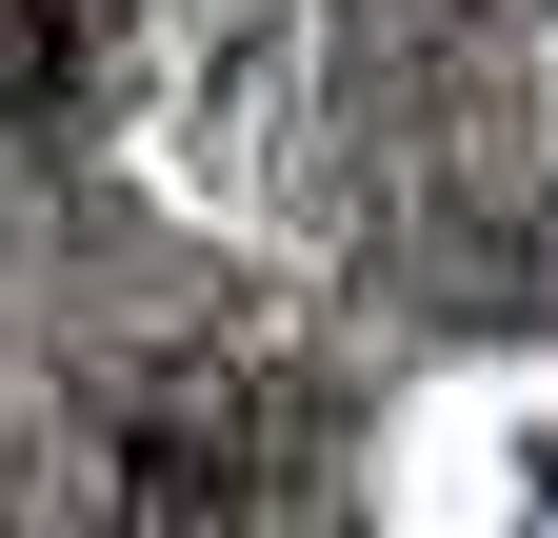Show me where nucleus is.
I'll use <instances>...</instances> for the list:
<instances>
[{"label": "nucleus", "mask_w": 558, "mask_h": 538, "mask_svg": "<svg viewBox=\"0 0 558 538\" xmlns=\"http://www.w3.org/2000/svg\"><path fill=\"white\" fill-rule=\"evenodd\" d=\"M259 458H279V399L259 379H220V359L140 379L120 439H100V538H240L259 518Z\"/></svg>", "instance_id": "obj_1"}, {"label": "nucleus", "mask_w": 558, "mask_h": 538, "mask_svg": "<svg viewBox=\"0 0 558 538\" xmlns=\"http://www.w3.org/2000/svg\"><path fill=\"white\" fill-rule=\"evenodd\" d=\"M60 81V21H40V0H0V100H40Z\"/></svg>", "instance_id": "obj_2"}]
</instances>
